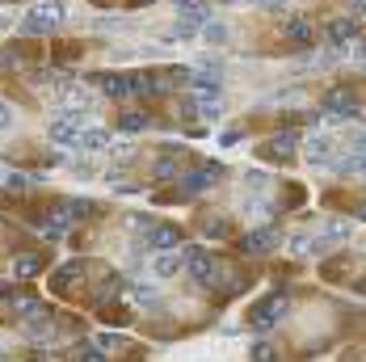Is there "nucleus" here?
<instances>
[{
  "mask_svg": "<svg viewBox=\"0 0 366 362\" xmlns=\"http://www.w3.org/2000/svg\"><path fill=\"white\" fill-rule=\"evenodd\" d=\"M181 270V253L173 257V253H161V257H156V278H173Z\"/></svg>",
  "mask_w": 366,
  "mask_h": 362,
  "instance_id": "nucleus-21",
  "label": "nucleus"
},
{
  "mask_svg": "<svg viewBox=\"0 0 366 362\" xmlns=\"http://www.w3.org/2000/svg\"><path fill=\"white\" fill-rule=\"evenodd\" d=\"M248 185H253V190H261V185H266V173L253 169V173H248Z\"/></svg>",
  "mask_w": 366,
  "mask_h": 362,
  "instance_id": "nucleus-34",
  "label": "nucleus"
},
{
  "mask_svg": "<svg viewBox=\"0 0 366 362\" xmlns=\"http://www.w3.org/2000/svg\"><path fill=\"white\" fill-rule=\"evenodd\" d=\"M26 185H30V181H26V177H21V173H9V190H17V194H21V190H26Z\"/></svg>",
  "mask_w": 366,
  "mask_h": 362,
  "instance_id": "nucleus-33",
  "label": "nucleus"
},
{
  "mask_svg": "<svg viewBox=\"0 0 366 362\" xmlns=\"http://www.w3.org/2000/svg\"><path fill=\"white\" fill-rule=\"evenodd\" d=\"M202 34H206V42H215V46H219V42L228 38V26H223V21H206Z\"/></svg>",
  "mask_w": 366,
  "mask_h": 362,
  "instance_id": "nucleus-26",
  "label": "nucleus"
},
{
  "mask_svg": "<svg viewBox=\"0 0 366 362\" xmlns=\"http://www.w3.org/2000/svg\"><path fill=\"white\" fill-rule=\"evenodd\" d=\"M97 84H101V93H106V97H127V93H131V84H127V76H122V72H106V76H97Z\"/></svg>",
  "mask_w": 366,
  "mask_h": 362,
  "instance_id": "nucleus-17",
  "label": "nucleus"
},
{
  "mask_svg": "<svg viewBox=\"0 0 366 362\" xmlns=\"http://www.w3.org/2000/svg\"><path fill=\"white\" fill-rule=\"evenodd\" d=\"M76 147H80V152H106V147H110V135L101 131V127H84V131L76 135Z\"/></svg>",
  "mask_w": 366,
  "mask_h": 362,
  "instance_id": "nucleus-13",
  "label": "nucleus"
},
{
  "mask_svg": "<svg viewBox=\"0 0 366 362\" xmlns=\"http://www.w3.org/2000/svg\"><path fill=\"white\" fill-rule=\"evenodd\" d=\"M349 5H354V13H362V0H349Z\"/></svg>",
  "mask_w": 366,
  "mask_h": 362,
  "instance_id": "nucleus-36",
  "label": "nucleus"
},
{
  "mask_svg": "<svg viewBox=\"0 0 366 362\" xmlns=\"http://www.w3.org/2000/svg\"><path fill=\"white\" fill-rule=\"evenodd\" d=\"M282 316H286V299H282V295H274V299H261V303L253 307L248 325H253L257 333H266V329H274V325H278Z\"/></svg>",
  "mask_w": 366,
  "mask_h": 362,
  "instance_id": "nucleus-4",
  "label": "nucleus"
},
{
  "mask_svg": "<svg viewBox=\"0 0 366 362\" xmlns=\"http://www.w3.org/2000/svg\"><path fill=\"white\" fill-rule=\"evenodd\" d=\"M248 5H282V0H248Z\"/></svg>",
  "mask_w": 366,
  "mask_h": 362,
  "instance_id": "nucleus-35",
  "label": "nucleus"
},
{
  "mask_svg": "<svg viewBox=\"0 0 366 362\" xmlns=\"http://www.w3.org/2000/svg\"><path fill=\"white\" fill-rule=\"evenodd\" d=\"M181 228L177 224H152L147 228V248L152 253H169V248H181Z\"/></svg>",
  "mask_w": 366,
  "mask_h": 362,
  "instance_id": "nucleus-7",
  "label": "nucleus"
},
{
  "mask_svg": "<svg viewBox=\"0 0 366 362\" xmlns=\"http://www.w3.org/2000/svg\"><path fill=\"white\" fill-rule=\"evenodd\" d=\"M177 5H190V0H177Z\"/></svg>",
  "mask_w": 366,
  "mask_h": 362,
  "instance_id": "nucleus-37",
  "label": "nucleus"
},
{
  "mask_svg": "<svg viewBox=\"0 0 366 362\" xmlns=\"http://www.w3.org/2000/svg\"><path fill=\"white\" fill-rule=\"evenodd\" d=\"M122 345H127V337H122V333H101V337L93 341V350H97V354H118Z\"/></svg>",
  "mask_w": 366,
  "mask_h": 362,
  "instance_id": "nucleus-22",
  "label": "nucleus"
},
{
  "mask_svg": "<svg viewBox=\"0 0 366 362\" xmlns=\"http://www.w3.org/2000/svg\"><path fill=\"white\" fill-rule=\"evenodd\" d=\"M127 84L139 97H161V80H156V72H135V76H127Z\"/></svg>",
  "mask_w": 366,
  "mask_h": 362,
  "instance_id": "nucleus-14",
  "label": "nucleus"
},
{
  "mask_svg": "<svg viewBox=\"0 0 366 362\" xmlns=\"http://www.w3.org/2000/svg\"><path fill=\"white\" fill-rule=\"evenodd\" d=\"M42 270V257L38 253H17L13 257V278H34Z\"/></svg>",
  "mask_w": 366,
  "mask_h": 362,
  "instance_id": "nucleus-16",
  "label": "nucleus"
},
{
  "mask_svg": "<svg viewBox=\"0 0 366 362\" xmlns=\"http://www.w3.org/2000/svg\"><path fill=\"white\" fill-rule=\"evenodd\" d=\"M181 270H185L194 282H211V278H215V257L206 253L202 244H185V248H181Z\"/></svg>",
  "mask_w": 366,
  "mask_h": 362,
  "instance_id": "nucleus-2",
  "label": "nucleus"
},
{
  "mask_svg": "<svg viewBox=\"0 0 366 362\" xmlns=\"http://www.w3.org/2000/svg\"><path fill=\"white\" fill-rule=\"evenodd\" d=\"M202 232H206V236H215V240H228V236H232V224H228V219H206Z\"/></svg>",
  "mask_w": 366,
  "mask_h": 362,
  "instance_id": "nucleus-25",
  "label": "nucleus"
},
{
  "mask_svg": "<svg viewBox=\"0 0 366 362\" xmlns=\"http://www.w3.org/2000/svg\"><path fill=\"white\" fill-rule=\"evenodd\" d=\"M320 118H333V123H349V118H358V97L341 84V89H333V93H324V101H320Z\"/></svg>",
  "mask_w": 366,
  "mask_h": 362,
  "instance_id": "nucleus-1",
  "label": "nucleus"
},
{
  "mask_svg": "<svg viewBox=\"0 0 366 362\" xmlns=\"http://www.w3.org/2000/svg\"><path fill=\"white\" fill-rule=\"evenodd\" d=\"M156 177H161V181H173V177H181L177 161H161V165H156Z\"/></svg>",
  "mask_w": 366,
  "mask_h": 362,
  "instance_id": "nucleus-28",
  "label": "nucleus"
},
{
  "mask_svg": "<svg viewBox=\"0 0 366 362\" xmlns=\"http://www.w3.org/2000/svg\"><path fill=\"white\" fill-rule=\"evenodd\" d=\"M84 114L89 110H64L55 123H51V139L55 143H76V135L84 131Z\"/></svg>",
  "mask_w": 366,
  "mask_h": 362,
  "instance_id": "nucleus-5",
  "label": "nucleus"
},
{
  "mask_svg": "<svg viewBox=\"0 0 366 362\" xmlns=\"http://www.w3.org/2000/svg\"><path fill=\"white\" fill-rule=\"evenodd\" d=\"M278 240H282L278 228H257V232H244V236H240V253H244V257H266Z\"/></svg>",
  "mask_w": 366,
  "mask_h": 362,
  "instance_id": "nucleus-6",
  "label": "nucleus"
},
{
  "mask_svg": "<svg viewBox=\"0 0 366 362\" xmlns=\"http://www.w3.org/2000/svg\"><path fill=\"white\" fill-rule=\"evenodd\" d=\"M333 152H337V139H329V135H311L307 147H303V156H307L311 165H329V161H333Z\"/></svg>",
  "mask_w": 366,
  "mask_h": 362,
  "instance_id": "nucleus-10",
  "label": "nucleus"
},
{
  "mask_svg": "<svg viewBox=\"0 0 366 362\" xmlns=\"http://www.w3.org/2000/svg\"><path fill=\"white\" fill-rule=\"evenodd\" d=\"M358 38V17L349 21V17H337V21H329V42L333 46H349Z\"/></svg>",
  "mask_w": 366,
  "mask_h": 362,
  "instance_id": "nucleus-12",
  "label": "nucleus"
},
{
  "mask_svg": "<svg viewBox=\"0 0 366 362\" xmlns=\"http://www.w3.org/2000/svg\"><path fill=\"white\" fill-rule=\"evenodd\" d=\"M110 152H114L118 161H131V156H135V143H131V139H110Z\"/></svg>",
  "mask_w": 366,
  "mask_h": 362,
  "instance_id": "nucleus-27",
  "label": "nucleus"
},
{
  "mask_svg": "<svg viewBox=\"0 0 366 362\" xmlns=\"http://www.w3.org/2000/svg\"><path fill=\"white\" fill-rule=\"evenodd\" d=\"M147 123H152V118H147V114H139V110H122V118H118V127H122V131H131V135H135V131H143Z\"/></svg>",
  "mask_w": 366,
  "mask_h": 362,
  "instance_id": "nucleus-24",
  "label": "nucleus"
},
{
  "mask_svg": "<svg viewBox=\"0 0 366 362\" xmlns=\"http://www.w3.org/2000/svg\"><path fill=\"white\" fill-rule=\"evenodd\" d=\"M282 38L295 42V46H311V42H316V26L303 21V17H291V21L282 26Z\"/></svg>",
  "mask_w": 366,
  "mask_h": 362,
  "instance_id": "nucleus-11",
  "label": "nucleus"
},
{
  "mask_svg": "<svg viewBox=\"0 0 366 362\" xmlns=\"http://www.w3.org/2000/svg\"><path fill=\"white\" fill-rule=\"evenodd\" d=\"M194 114H202V118H219V114H223V101H219V97H202V101H194Z\"/></svg>",
  "mask_w": 366,
  "mask_h": 362,
  "instance_id": "nucleus-23",
  "label": "nucleus"
},
{
  "mask_svg": "<svg viewBox=\"0 0 366 362\" xmlns=\"http://www.w3.org/2000/svg\"><path fill=\"white\" fill-rule=\"evenodd\" d=\"M219 177H223V165H198L194 173L181 177V190H185V194H202V190L219 185Z\"/></svg>",
  "mask_w": 366,
  "mask_h": 362,
  "instance_id": "nucleus-8",
  "label": "nucleus"
},
{
  "mask_svg": "<svg viewBox=\"0 0 366 362\" xmlns=\"http://www.w3.org/2000/svg\"><path fill=\"white\" fill-rule=\"evenodd\" d=\"M349 232H354V228H349V219H333V224H329V236H333V240H345Z\"/></svg>",
  "mask_w": 366,
  "mask_h": 362,
  "instance_id": "nucleus-30",
  "label": "nucleus"
},
{
  "mask_svg": "<svg viewBox=\"0 0 366 362\" xmlns=\"http://www.w3.org/2000/svg\"><path fill=\"white\" fill-rule=\"evenodd\" d=\"M13 127V110L5 106V101H0V131H9Z\"/></svg>",
  "mask_w": 366,
  "mask_h": 362,
  "instance_id": "nucleus-32",
  "label": "nucleus"
},
{
  "mask_svg": "<svg viewBox=\"0 0 366 362\" xmlns=\"http://www.w3.org/2000/svg\"><path fill=\"white\" fill-rule=\"evenodd\" d=\"M76 362H106V354H97L93 345H80L76 350Z\"/></svg>",
  "mask_w": 366,
  "mask_h": 362,
  "instance_id": "nucleus-31",
  "label": "nucleus"
},
{
  "mask_svg": "<svg viewBox=\"0 0 366 362\" xmlns=\"http://www.w3.org/2000/svg\"><path fill=\"white\" fill-rule=\"evenodd\" d=\"M299 139H303V131H299V127H286V131L274 135V152H278V156H291Z\"/></svg>",
  "mask_w": 366,
  "mask_h": 362,
  "instance_id": "nucleus-20",
  "label": "nucleus"
},
{
  "mask_svg": "<svg viewBox=\"0 0 366 362\" xmlns=\"http://www.w3.org/2000/svg\"><path fill=\"white\" fill-rule=\"evenodd\" d=\"M60 17H64L60 0H51V5H38V9H30V13H26L21 30H26V34H51V30L60 26Z\"/></svg>",
  "mask_w": 366,
  "mask_h": 362,
  "instance_id": "nucleus-3",
  "label": "nucleus"
},
{
  "mask_svg": "<svg viewBox=\"0 0 366 362\" xmlns=\"http://www.w3.org/2000/svg\"><path fill=\"white\" fill-rule=\"evenodd\" d=\"M9 307H13V316H17V320H26V325H30V320H38V316H46V312H42V299H38V295H30V291L9 295Z\"/></svg>",
  "mask_w": 366,
  "mask_h": 362,
  "instance_id": "nucleus-9",
  "label": "nucleus"
},
{
  "mask_svg": "<svg viewBox=\"0 0 366 362\" xmlns=\"http://www.w3.org/2000/svg\"><path fill=\"white\" fill-rule=\"evenodd\" d=\"M248 362H282V350H278L274 341H253Z\"/></svg>",
  "mask_w": 366,
  "mask_h": 362,
  "instance_id": "nucleus-19",
  "label": "nucleus"
},
{
  "mask_svg": "<svg viewBox=\"0 0 366 362\" xmlns=\"http://www.w3.org/2000/svg\"><path fill=\"white\" fill-rule=\"evenodd\" d=\"M181 21L206 26V21H211V5H206V0H190V5H181Z\"/></svg>",
  "mask_w": 366,
  "mask_h": 362,
  "instance_id": "nucleus-18",
  "label": "nucleus"
},
{
  "mask_svg": "<svg viewBox=\"0 0 366 362\" xmlns=\"http://www.w3.org/2000/svg\"><path fill=\"white\" fill-rule=\"evenodd\" d=\"M198 97H219V76H211V72H190V80H185Z\"/></svg>",
  "mask_w": 366,
  "mask_h": 362,
  "instance_id": "nucleus-15",
  "label": "nucleus"
},
{
  "mask_svg": "<svg viewBox=\"0 0 366 362\" xmlns=\"http://www.w3.org/2000/svg\"><path fill=\"white\" fill-rule=\"evenodd\" d=\"M337 173H345V177H349V173H362V152H354L349 161H341V165H337Z\"/></svg>",
  "mask_w": 366,
  "mask_h": 362,
  "instance_id": "nucleus-29",
  "label": "nucleus"
}]
</instances>
